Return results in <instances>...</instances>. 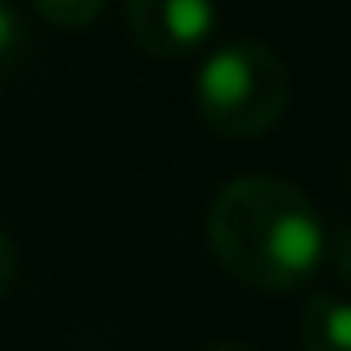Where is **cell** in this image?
Returning <instances> with one entry per match:
<instances>
[{
    "label": "cell",
    "mask_w": 351,
    "mask_h": 351,
    "mask_svg": "<svg viewBox=\"0 0 351 351\" xmlns=\"http://www.w3.org/2000/svg\"><path fill=\"white\" fill-rule=\"evenodd\" d=\"M217 261L257 293L302 289L324 261V221L311 194L284 176H239L207 207Z\"/></svg>",
    "instance_id": "obj_1"
},
{
    "label": "cell",
    "mask_w": 351,
    "mask_h": 351,
    "mask_svg": "<svg viewBox=\"0 0 351 351\" xmlns=\"http://www.w3.org/2000/svg\"><path fill=\"white\" fill-rule=\"evenodd\" d=\"M32 5H36V14H41L50 27L82 32V27H90V23L104 14L108 0H32Z\"/></svg>",
    "instance_id": "obj_5"
},
{
    "label": "cell",
    "mask_w": 351,
    "mask_h": 351,
    "mask_svg": "<svg viewBox=\"0 0 351 351\" xmlns=\"http://www.w3.org/2000/svg\"><path fill=\"white\" fill-rule=\"evenodd\" d=\"M126 32L154 59H180L217 32V0H126Z\"/></svg>",
    "instance_id": "obj_3"
},
{
    "label": "cell",
    "mask_w": 351,
    "mask_h": 351,
    "mask_svg": "<svg viewBox=\"0 0 351 351\" xmlns=\"http://www.w3.org/2000/svg\"><path fill=\"white\" fill-rule=\"evenodd\" d=\"M14 275H19V252H14V239L0 230V293H10Z\"/></svg>",
    "instance_id": "obj_7"
},
{
    "label": "cell",
    "mask_w": 351,
    "mask_h": 351,
    "mask_svg": "<svg viewBox=\"0 0 351 351\" xmlns=\"http://www.w3.org/2000/svg\"><path fill=\"white\" fill-rule=\"evenodd\" d=\"M333 266H338V275L351 284V226L338 234V243H333Z\"/></svg>",
    "instance_id": "obj_8"
},
{
    "label": "cell",
    "mask_w": 351,
    "mask_h": 351,
    "mask_svg": "<svg viewBox=\"0 0 351 351\" xmlns=\"http://www.w3.org/2000/svg\"><path fill=\"white\" fill-rule=\"evenodd\" d=\"M23 54H27V23L10 0H0V82L23 63Z\"/></svg>",
    "instance_id": "obj_6"
},
{
    "label": "cell",
    "mask_w": 351,
    "mask_h": 351,
    "mask_svg": "<svg viewBox=\"0 0 351 351\" xmlns=\"http://www.w3.org/2000/svg\"><path fill=\"white\" fill-rule=\"evenodd\" d=\"M347 189H351V167H347Z\"/></svg>",
    "instance_id": "obj_10"
},
{
    "label": "cell",
    "mask_w": 351,
    "mask_h": 351,
    "mask_svg": "<svg viewBox=\"0 0 351 351\" xmlns=\"http://www.w3.org/2000/svg\"><path fill=\"white\" fill-rule=\"evenodd\" d=\"M194 108L226 140H257L289 108V68L261 41H230L198 63Z\"/></svg>",
    "instance_id": "obj_2"
},
{
    "label": "cell",
    "mask_w": 351,
    "mask_h": 351,
    "mask_svg": "<svg viewBox=\"0 0 351 351\" xmlns=\"http://www.w3.org/2000/svg\"><path fill=\"white\" fill-rule=\"evenodd\" d=\"M203 351H252L248 342H230V338H217V342H207Z\"/></svg>",
    "instance_id": "obj_9"
},
{
    "label": "cell",
    "mask_w": 351,
    "mask_h": 351,
    "mask_svg": "<svg viewBox=\"0 0 351 351\" xmlns=\"http://www.w3.org/2000/svg\"><path fill=\"white\" fill-rule=\"evenodd\" d=\"M302 351H351V298L315 293L302 311Z\"/></svg>",
    "instance_id": "obj_4"
}]
</instances>
